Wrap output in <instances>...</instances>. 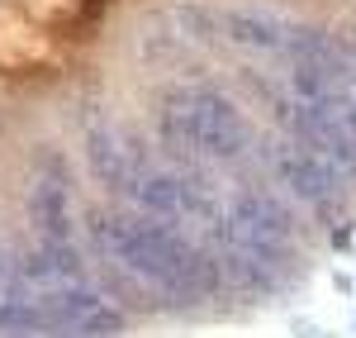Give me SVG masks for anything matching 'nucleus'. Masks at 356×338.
<instances>
[{"instance_id": "f257e3e1", "label": "nucleus", "mask_w": 356, "mask_h": 338, "mask_svg": "<svg viewBox=\"0 0 356 338\" xmlns=\"http://www.w3.org/2000/svg\"><path fill=\"white\" fill-rule=\"evenodd\" d=\"M162 134L219 162H233L252 143L247 119L219 86H171L162 95Z\"/></svg>"}, {"instance_id": "f03ea898", "label": "nucleus", "mask_w": 356, "mask_h": 338, "mask_svg": "<svg viewBox=\"0 0 356 338\" xmlns=\"http://www.w3.org/2000/svg\"><path fill=\"white\" fill-rule=\"evenodd\" d=\"M223 233H228L233 248H275V243L295 238V215L275 196H243L228 210Z\"/></svg>"}, {"instance_id": "7ed1b4c3", "label": "nucleus", "mask_w": 356, "mask_h": 338, "mask_svg": "<svg viewBox=\"0 0 356 338\" xmlns=\"http://www.w3.org/2000/svg\"><path fill=\"white\" fill-rule=\"evenodd\" d=\"M275 171H280V181H285V191L300 200H332L337 196V162L332 158H323V153H314V148H300V153H285L280 162H275Z\"/></svg>"}, {"instance_id": "20e7f679", "label": "nucleus", "mask_w": 356, "mask_h": 338, "mask_svg": "<svg viewBox=\"0 0 356 338\" xmlns=\"http://www.w3.org/2000/svg\"><path fill=\"white\" fill-rule=\"evenodd\" d=\"M129 196L138 200L143 215H157V220H176L186 215V200H191V186L181 176H166V171H147L129 186Z\"/></svg>"}, {"instance_id": "39448f33", "label": "nucleus", "mask_w": 356, "mask_h": 338, "mask_svg": "<svg viewBox=\"0 0 356 338\" xmlns=\"http://www.w3.org/2000/svg\"><path fill=\"white\" fill-rule=\"evenodd\" d=\"M29 220L43 238H72V215H67V181L43 176L29 196Z\"/></svg>"}, {"instance_id": "423d86ee", "label": "nucleus", "mask_w": 356, "mask_h": 338, "mask_svg": "<svg viewBox=\"0 0 356 338\" xmlns=\"http://www.w3.org/2000/svg\"><path fill=\"white\" fill-rule=\"evenodd\" d=\"M223 29L238 48H252V53H275L285 43V24L266 10H233L223 15Z\"/></svg>"}, {"instance_id": "0eeeda50", "label": "nucleus", "mask_w": 356, "mask_h": 338, "mask_svg": "<svg viewBox=\"0 0 356 338\" xmlns=\"http://www.w3.org/2000/svg\"><path fill=\"white\" fill-rule=\"evenodd\" d=\"M86 148H90V167H95V176L110 186V191H129L138 181L134 162L138 158H124V143L114 139L110 129H95L90 139H86Z\"/></svg>"}, {"instance_id": "6e6552de", "label": "nucleus", "mask_w": 356, "mask_h": 338, "mask_svg": "<svg viewBox=\"0 0 356 338\" xmlns=\"http://www.w3.org/2000/svg\"><path fill=\"white\" fill-rule=\"evenodd\" d=\"M43 314L29 300H0V334H38Z\"/></svg>"}, {"instance_id": "1a4fd4ad", "label": "nucleus", "mask_w": 356, "mask_h": 338, "mask_svg": "<svg viewBox=\"0 0 356 338\" xmlns=\"http://www.w3.org/2000/svg\"><path fill=\"white\" fill-rule=\"evenodd\" d=\"M342 124H347V134L356 139V105H342Z\"/></svg>"}]
</instances>
